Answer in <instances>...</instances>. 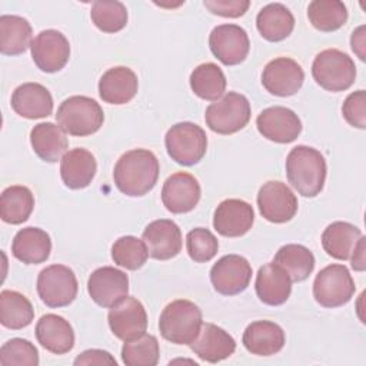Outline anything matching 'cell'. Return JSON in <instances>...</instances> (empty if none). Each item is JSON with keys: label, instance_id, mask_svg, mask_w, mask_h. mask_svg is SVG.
Masks as SVG:
<instances>
[{"label": "cell", "instance_id": "6da1fadb", "mask_svg": "<svg viewBox=\"0 0 366 366\" xmlns=\"http://www.w3.org/2000/svg\"><path fill=\"white\" fill-rule=\"evenodd\" d=\"M159 160L147 149H133L117 160L113 179L116 187L126 196L140 197L149 193L159 179Z\"/></svg>", "mask_w": 366, "mask_h": 366}, {"label": "cell", "instance_id": "7a4b0ae2", "mask_svg": "<svg viewBox=\"0 0 366 366\" xmlns=\"http://www.w3.org/2000/svg\"><path fill=\"white\" fill-rule=\"evenodd\" d=\"M326 160L323 154L309 146L293 147L286 157V176L293 189L305 196H317L326 180Z\"/></svg>", "mask_w": 366, "mask_h": 366}, {"label": "cell", "instance_id": "3957f363", "mask_svg": "<svg viewBox=\"0 0 366 366\" xmlns=\"http://www.w3.org/2000/svg\"><path fill=\"white\" fill-rule=\"evenodd\" d=\"M202 325V310L186 299L170 302L159 319L160 335L174 345H190L197 337Z\"/></svg>", "mask_w": 366, "mask_h": 366}, {"label": "cell", "instance_id": "277c9868", "mask_svg": "<svg viewBox=\"0 0 366 366\" xmlns=\"http://www.w3.org/2000/svg\"><path fill=\"white\" fill-rule=\"evenodd\" d=\"M56 120L66 133L83 137L96 133L103 126L104 113L94 99L70 96L60 103Z\"/></svg>", "mask_w": 366, "mask_h": 366}, {"label": "cell", "instance_id": "5b68a950", "mask_svg": "<svg viewBox=\"0 0 366 366\" xmlns=\"http://www.w3.org/2000/svg\"><path fill=\"white\" fill-rule=\"evenodd\" d=\"M312 76L322 89L343 92L355 83L356 66L349 54L337 49H326L315 57Z\"/></svg>", "mask_w": 366, "mask_h": 366}, {"label": "cell", "instance_id": "8992f818", "mask_svg": "<svg viewBox=\"0 0 366 366\" xmlns=\"http://www.w3.org/2000/svg\"><path fill=\"white\" fill-rule=\"evenodd\" d=\"M250 113L247 97L236 92H229L207 106L204 120L212 132L233 134L249 123Z\"/></svg>", "mask_w": 366, "mask_h": 366}, {"label": "cell", "instance_id": "52a82bcc", "mask_svg": "<svg viewBox=\"0 0 366 366\" xmlns=\"http://www.w3.org/2000/svg\"><path fill=\"white\" fill-rule=\"evenodd\" d=\"M164 144L172 160L182 166H193L206 154L207 136L196 123L182 122L167 130Z\"/></svg>", "mask_w": 366, "mask_h": 366}, {"label": "cell", "instance_id": "ba28073f", "mask_svg": "<svg viewBox=\"0 0 366 366\" xmlns=\"http://www.w3.org/2000/svg\"><path fill=\"white\" fill-rule=\"evenodd\" d=\"M353 277L345 264L333 263L323 267L313 282V297L323 307H340L355 295Z\"/></svg>", "mask_w": 366, "mask_h": 366}, {"label": "cell", "instance_id": "9c48e42d", "mask_svg": "<svg viewBox=\"0 0 366 366\" xmlns=\"http://www.w3.org/2000/svg\"><path fill=\"white\" fill-rule=\"evenodd\" d=\"M74 272L64 264H50L37 276V295L49 307L69 306L77 296Z\"/></svg>", "mask_w": 366, "mask_h": 366}, {"label": "cell", "instance_id": "30bf717a", "mask_svg": "<svg viewBox=\"0 0 366 366\" xmlns=\"http://www.w3.org/2000/svg\"><path fill=\"white\" fill-rule=\"evenodd\" d=\"M297 197L292 189L279 182H266L257 193V207L260 214L272 223H286L297 212Z\"/></svg>", "mask_w": 366, "mask_h": 366}, {"label": "cell", "instance_id": "8fae6325", "mask_svg": "<svg viewBox=\"0 0 366 366\" xmlns=\"http://www.w3.org/2000/svg\"><path fill=\"white\" fill-rule=\"evenodd\" d=\"M252 279V266L240 254H226L210 269V282L214 290L224 296H234L247 289Z\"/></svg>", "mask_w": 366, "mask_h": 366}, {"label": "cell", "instance_id": "7c38bea8", "mask_svg": "<svg viewBox=\"0 0 366 366\" xmlns=\"http://www.w3.org/2000/svg\"><path fill=\"white\" fill-rule=\"evenodd\" d=\"M34 64L44 73L61 70L70 57V44L66 36L54 29L40 31L30 46Z\"/></svg>", "mask_w": 366, "mask_h": 366}, {"label": "cell", "instance_id": "4fadbf2b", "mask_svg": "<svg viewBox=\"0 0 366 366\" xmlns=\"http://www.w3.org/2000/svg\"><path fill=\"white\" fill-rule=\"evenodd\" d=\"M209 47L224 66H236L247 57L250 41L243 27L227 23L216 26L210 31Z\"/></svg>", "mask_w": 366, "mask_h": 366}, {"label": "cell", "instance_id": "5bb4252c", "mask_svg": "<svg viewBox=\"0 0 366 366\" xmlns=\"http://www.w3.org/2000/svg\"><path fill=\"white\" fill-rule=\"evenodd\" d=\"M87 292L96 305L110 309L127 296L129 277L116 267H99L89 276Z\"/></svg>", "mask_w": 366, "mask_h": 366}, {"label": "cell", "instance_id": "9a60e30c", "mask_svg": "<svg viewBox=\"0 0 366 366\" xmlns=\"http://www.w3.org/2000/svg\"><path fill=\"white\" fill-rule=\"evenodd\" d=\"M305 80L302 66L290 57H276L270 60L262 73L263 87L274 96L287 97L296 94Z\"/></svg>", "mask_w": 366, "mask_h": 366}, {"label": "cell", "instance_id": "2e32d148", "mask_svg": "<svg viewBox=\"0 0 366 366\" xmlns=\"http://www.w3.org/2000/svg\"><path fill=\"white\" fill-rule=\"evenodd\" d=\"M107 320L113 335L123 342L142 336L147 329L146 309L140 300L132 296H126L116 306L110 307Z\"/></svg>", "mask_w": 366, "mask_h": 366}, {"label": "cell", "instance_id": "e0dca14e", "mask_svg": "<svg viewBox=\"0 0 366 366\" xmlns=\"http://www.w3.org/2000/svg\"><path fill=\"white\" fill-rule=\"evenodd\" d=\"M256 126L263 137L274 143L295 142L302 132L299 116L283 106H272L260 112Z\"/></svg>", "mask_w": 366, "mask_h": 366}, {"label": "cell", "instance_id": "ac0fdd59", "mask_svg": "<svg viewBox=\"0 0 366 366\" xmlns=\"http://www.w3.org/2000/svg\"><path fill=\"white\" fill-rule=\"evenodd\" d=\"M202 196V189L197 179L187 172L173 173L166 179L162 187L163 206L174 213H187L193 210Z\"/></svg>", "mask_w": 366, "mask_h": 366}, {"label": "cell", "instance_id": "d6986e66", "mask_svg": "<svg viewBox=\"0 0 366 366\" xmlns=\"http://www.w3.org/2000/svg\"><path fill=\"white\" fill-rule=\"evenodd\" d=\"M253 222V207L242 199H226L220 202L213 214V227L224 237H240L246 234L252 229Z\"/></svg>", "mask_w": 366, "mask_h": 366}, {"label": "cell", "instance_id": "ffe728a7", "mask_svg": "<svg viewBox=\"0 0 366 366\" xmlns=\"http://www.w3.org/2000/svg\"><path fill=\"white\" fill-rule=\"evenodd\" d=\"M142 240L147 247L149 256L156 260H169L182 250L180 227L169 219H159L149 223L143 230Z\"/></svg>", "mask_w": 366, "mask_h": 366}, {"label": "cell", "instance_id": "44dd1931", "mask_svg": "<svg viewBox=\"0 0 366 366\" xmlns=\"http://www.w3.org/2000/svg\"><path fill=\"white\" fill-rule=\"evenodd\" d=\"M189 346L194 355L209 363L224 360L236 350L234 339L224 329L213 323H203L197 337Z\"/></svg>", "mask_w": 366, "mask_h": 366}, {"label": "cell", "instance_id": "7402d4cb", "mask_svg": "<svg viewBox=\"0 0 366 366\" xmlns=\"http://www.w3.org/2000/svg\"><path fill=\"white\" fill-rule=\"evenodd\" d=\"M11 109L24 119H43L53 112V97L40 83H23L11 94Z\"/></svg>", "mask_w": 366, "mask_h": 366}, {"label": "cell", "instance_id": "603a6c76", "mask_svg": "<svg viewBox=\"0 0 366 366\" xmlns=\"http://www.w3.org/2000/svg\"><path fill=\"white\" fill-rule=\"evenodd\" d=\"M36 339L49 352L64 355L74 346V332L71 325L54 313L43 315L36 323Z\"/></svg>", "mask_w": 366, "mask_h": 366}, {"label": "cell", "instance_id": "cb8c5ba5", "mask_svg": "<svg viewBox=\"0 0 366 366\" xmlns=\"http://www.w3.org/2000/svg\"><path fill=\"white\" fill-rule=\"evenodd\" d=\"M136 73L126 66H116L103 73L99 80V96L109 104H126L137 93Z\"/></svg>", "mask_w": 366, "mask_h": 366}, {"label": "cell", "instance_id": "d4e9b609", "mask_svg": "<svg viewBox=\"0 0 366 366\" xmlns=\"http://www.w3.org/2000/svg\"><path fill=\"white\" fill-rule=\"evenodd\" d=\"M243 346L247 352L257 356H272L280 352L286 337L283 329L270 320L252 322L243 332Z\"/></svg>", "mask_w": 366, "mask_h": 366}, {"label": "cell", "instance_id": "484cf974", "mask_svg": "<svg viewBox=\"0 0 366 366\" xmlns=\"http://www.w3.org/2000/svg\"><path fill=\"white\" fill-rule=\"evenodd\" d=\"M254 287L260 302L269 306H279L290 296L292 279L280 266L272 262L259 269Z\"/></svg>", "mask_w": 366, "mask_h": 366}, {"label": "cell", "instance_id": "4316f807", "mask_svg": "<svg viewBox=\"0 0 366 366\" xmlns=\"http://www.w3.org/2000/svg\"><path fill=\"white\" fill-rule=\"evenodd\" d=\"M97 170L94 156L83 149L76 147L67 150L60 160V176L63 183L73 190L87 187Z\"/></svg>", "mask_w": 366, "mask_h": 366}, {"label": "cell", "instance_id": "83f0119b", "mask_svg": "<svg viewBox=\"0 0 366 366\" xmlns=\"http://www.w3.org/2000/svg\"><path fill=\"white\" fill-rule=\"evenodd\" d=\"M50 252V236L39 227L30 226L19 230L11 243L13 256L26 264H39L46 262Z\"/></svg>", "mask_w": 366, "mask_h": 366}, {"label": "cell", "instance_id": "f1b7e54d", "mask_svg": "<svg viewBox=\"0 0 366 366\" xmlns=\"http://www.w3.org/2000/svg\"><path fill=\"white\" fill-rule=\"evenodd\" d=\"M30 143L34 153L47 163L61 160L69 147L66 132L50 122L39 123L31 129Z\"/></svg>", "mask_w": 366, "mask_h": 366}, {"label": "cell", "instance_id": "f546056e", "mask_svg": "<svg viewBox=\"0 0 366 366\" xmlns=\"http://www.w3.org/2000/svg\"><path fill=\"white\" fill-rule=\"evenodd\" d=\"M256 27L267 41H280L293 31L295 17L285 4L270 3L257 13Z\"/></svg>", "mask_w": 366, "mask_h": 366}, {"label": "cell", "instance_id": "4dcf8cb0", "mask_svg": "<svg viewBox=\"0 0 366 366\" xmlns=\"http://www.w3.org/2000/svg\"><path fill=\"white\" fill-rule=\"evenodd\" d=\"M360 229L347 222H333L322 233L325 252L337 260H349L362 237Z\"/></svg>", "mask_w": 366, "mask_h": 366}, {"label": "cell", "instance_id": "1f68e13d", "mask_svg": "<svg viewBox=\"0 0 366 366\" xmlns=\"http://www.w3.org/2000/svg\"><path fill=\"white\" fill-rule=\"evenodd\" d=\"M31 26L27 19L16 14L0 17V50L6 56H17L31 46Z\"/></svg>", "mask_w": 366, "mask_h": 366}, {"label": "cell", "instance_id": "d6a6232c", "mask_svg": "<svg viewBox=\"0 0 366 366\" xmlns=\"http://www.w3.org/2000/svg\"><path fill=\"white\" fill-rule=\"evenodd\" d=\"M273 263L280 266L292 282H303L315 269V256L306 246L290 243L276 252Z\"/></svg>", "mask_w": 366, "mask_h": 366}, {"label": "cell", "instance_id": "836d02e7", "mask_svg": "<svg viewBox=\"0 0 366 366\" xmlns=\"http://www.w3.org/2000/svg\"><path fill=\"white\" fill-rule=\"evenodd\" d=\"M34 209V196L26 186L14 184L3 190L0 199V217L10 224L26 222Z\"/></svg>", "mask_w": 366, "mask_h": 366}, {"label": "cell", "instance_id": "e575fe53", "mask_svg": "<svg viewBox=\"0 0 366 366\" xmlns=\"http://www.w3.org/2000/svg\"><path fill=\"white\" fill-rule=\"evenodd\" d=\"M34 319V309L30 300L16 290L0 293V323L11 330L29 326Z\"/></svg>", "mask_w": 366, "mask_h": 366}, {"label": "cell", "instance_id": "d590c367", "mask_svg": "<svg viewBox=\"0 0 366 366\" xmlns=\"http://www.w3.org/2000/svg\"><path fill=\"white\" fill-rule=\"evenodd\" d=\"M190 87L193 93L209 102L219 100L226 90V77L222 69L214 63L199 64L190 73Z\"/></svg>", "mask_w": 366, "mask_h": 366}, {"label": "cell", "instance_id": "8d00e7d4", "mask_svg": "<svg viewBox=\"0 0 366 366\" xmlns=\"http://www.w3.org/2000/svg\"><path fill=\"white\" fill-rule=\"evenodd\" d=\"M307 17L319 31H335L347 20V9L339 0H313L307 7Z\"/></svg>", "mask_w": 366, "mask_h": 366}, {"label": "cell", "instance_id": "74e56055", "mask_svg": "<svg viewBox=\"0 0 366 366\" xmlns=\"http://www.w3.org/2000/svg\"><path fill=\"white\" fill-rule=\"evenodd\" d=\"M159 342L153 335L147 333L124 342L122 347V360L127 366H154L159 362Z\"/></svg>", "mask_w": 366, "mask_h": 366}, {"label": "cell", "instance_id": "f35d334b", "mask_svg": "<svg viewBox=\"0 0 366 366\" xmlns=\"http://www.w3.org/2000/svg\"><path fill=\"white\" fill-rule=\"evenodd\" d=\"M147 257L149 252L144 242L134 236H122L112 246L113 262L127 270L140 269Z\"/></svg>", "mask_w": 366, "mask_h": 366}, {"label": "cell", "instance_id": "ab89813d", "mask_svg": "<svg viewBox=\"0 0 366 366\" xmlns=\"http://www.w3.org/2000/svg\"><path fill=\"white\" fill-rule=\"evenodd\" d=\"M90 17L103 33H117L127 24V9L120 1H94Z\"/></svg>", "mask_w": 366, "mask_h": 366}, {"label": "cell", "instance_id": "60d3db41", "mask_svg": "<svg viewBox=\"0 0 366 366\" xmlns=\"http://www.w3.org/2000/svg\"><path fill=\"white\" fill-rule=\"evenodd\" d=\"M0 365L3 366H37L39 352L36 346L21 337L7 340L0 349Z\"/></svg>", "mask_w": 366, "mask_h": 366}, {"label": "cell", "instance_id": "b9f144b4", "mask_svg": "<svg viewBox=\"0 0 366 366\" xmlns=\"http://www.w3.org/2000/svg\"><path fill=\"white\" fill-rule=\"evenodd\" d=\"M186 249L192 260L204 263L216 256L219 242L209 229L194 227L186 236Z\"/></svg>", "mask_w": 366, "mask_h": 366}, {"label": "cell", "instance_id": "7bdbcfd3", "mask_svg": "<svg viewBox=\"0 0 366 366\" xmlns=\"http://www.w3.org/2000/svg\"><path fill=\"white\" fill-rule=\"evenodd\" d=\"M345 120L357 129L366 127V92L356 90L350 93L342 106Z\"/></svg>", "mask_w": 366, "mask_h": 366}, {"label": "cell", "instance_id": "ee69618b", "mask_svg": "<svg viewBox=\"0 0 366 366\" xmlns=\"http://www.w3.org/2000/svg\"><path fill=\"white\" fill-rule=\"evenodd\" d=\"M204 7L217 16L222 17H240L243 16L249 6V0H206L203 1Z\"/></svg>", "mask_w": 366, "mask_h": 366}, {"label": "cell", "instance_id": "f6af8a7d", "mask_svg": "<svg viewBox=\"0 0 366 366\" xmlns=\"http://www.w3.org/2000/svg\"><path fill=\"white\" fill-rule=\"evenodd\" d=\"M116 359L106 350L100 349H89L80 353L74 359V365H114L116 366Z\"/></svg>", "mask_w": 366, "mask_h": 366}, {"label": "cell", "instance_id": "bcb514c9", "mask_svg": "<svg viewBox=\"0 0 366 366\" xmlns=\"http://www.w3.org/2000/svg\"><path fill=\"white\" fill-rule=\"evenodd\" d=\"M350 46L352 50L357 54V57L363 61L366 59L365 49H366V40H365V26H359L350 37Z\"/></svg>", "mask_w": 366, "mask_h": 366}, {"label": "cell", "instance_id": "7dc6e473", "mask_svg": "<svg viewBox=\"0 0 366 366\" xmlns=\"http://www.w3.org/2000/svg\"><path fill=\"white\" fill-rule=\"evenodd\" d=\"M365 237L362 236L360 240L357 242L352 256H350V260H352V267L357 272H363L366 269V259H365V250H366V244H365Z\"/></svg>", "mask_w": 366, "mask_h": 366}]
</instances>
